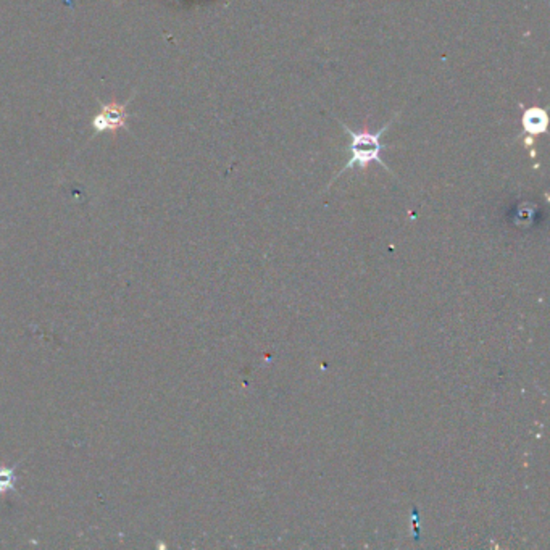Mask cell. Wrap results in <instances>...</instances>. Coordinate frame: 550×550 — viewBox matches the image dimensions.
<instances>
[{
  "label": "cell",
  "mask_w": 550,
  "mask_h": 550,
  "mask_svg": "<svg viewBox=\"0 0 550 550\" xmlns=\"http://www.w3.org/2000/svg\"><path fill=\"white\" fill-rule=\"evenodd\" d=\"M549 125V116L540 107H531L527 108L523 115V126H525L526 133L529 134H542L545 133Z\"/></svg>",
  "instance_id": "3957f363"
},
{
  "label": "cell",
  "mask_w": 550,
  "mask_h": 550,
  "mask_svg": "<svg viewBox=\"0 0 550 550\" xmlns=\"http://www.w3.org/2000/svg\"><path fill=\"white\" fill-rule=\"evenodd\" d=\"M131 102V99L126 101V103H118V102H108L102 103L101 112L92 116L91 126L94 129V134H101V133H110L115 134L118 133L120 129L128 128V103Z\"/></svg>",
  "instance_id": "7a4b0ae2"
},
{
  "label": "cell",
  "mask_w": 550,
  "mask_h": 550,
  "mask_svg": "<svg viewBox=\"0 0 550 550\" xmlns=\"http://www.w3.org/2000/svg\"><path fill=\"white\" fill-rule=\"evenodd\" d=\"M399 115H400V112H397L394 118H391L389 121H387V123L382 126L380 131H376V133H369V131H354V129H350L347 125L342 123L341 120H337V123H339L352 138L350 160H349V163L344 165V168L339 171V174L337 176H341L347 170L354 168V166H357V168H360V170H367V166L371 163V161H378L381 166H384V170L391 171L389 166H387L381 159V150L384 148V146L381 144V138H382V134L387 131V128L392 125V121L397 118Z\"/></svg>",
  "instance_id": "6da1fadb"
}]
</instances>
